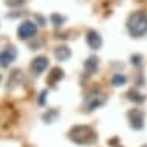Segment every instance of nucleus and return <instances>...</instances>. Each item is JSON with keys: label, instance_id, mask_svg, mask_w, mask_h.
<instances>
[{"label": "nucleus", "instance_id": "f257e3e1", "mask_svg": "<svg viewBox=\"0 0 147 147\" xmlns=\"http://www.w3.org/2000/svg\"><path fill=\"white\" fill-rule=\"evenodd\" d=\"M68 138L79 146H88L93 144L98 140L96 132L90 125H74L68 132Z\"/></svg>", "mask_w": 147, "mask_h": 147}, {"label": "nucleus", "instance_id": "f03ea898", "mask_svg": "<svg viewBox=\"0 0 147 147\" xmlns=\"http://www.w3.org/2000/svg\"><path fill=\"white\" fill-rule=\"evenodd\" d=\"M127 30L130 36L133 37H142L147 34V13L146 11H138L133 13L127 20Z\"/></svg>", "mask_w": 147, "mask_h": 147}, {"label": "nucleus", "instance_id": "7ed1b4c3", "mask_svg": "<svg viewBox=\"0 0 147 147\" xmlns=\"http://www.w3.org/2000/svg\"><path fill=\"white\" fill-rule=\"evenodd\" d=\"M105 102H107L105 93H102V91H91L84 101V109L87 113H91L96 109H99V107H102Z\"/></svg>", "mask_w": 147, "mask_h": 147}, {"label": "nucleus", "instance_id": "20e7f679", "mask_svg": "<svg viewBox=\"0 0 147 147\" xmlns=\"http://www.w3.org/2000/svg\"><path fill=\"white\" fill-rule=\"evenodd\" d=\"M37 33V23L33 20H25L19 25L17 28V36L20 40H28Z\"/></svg>", "mask_w": 147, "mask_h": 147}, {"label": "nucleus", "instance_id": "39448f33", "mask_svg": "<svg viewBox=\"0 0 147 147\" xmlns=\"http://www.w3.org/2000/svg\"><path fill=\"white\" fill-rule=\"evenodd\" d=\"M127 118H129L130 127H132L133 130H142L144 129V113H142L140 109L129 110Z\"/></svg>", "mask_w": 147, "mask_h": 147}, {"label": "nucleus", "instance_id": "423d86ee", "mask_svg": "<svg viewBox=\"0 0 147 147\" xmlns=\"http://www.w3.org/2000/svg\"><path fill=\"white\" fill-rule=\"evenodd\" d=\"M16 57H17V50L14 47H8L6 50H3L0 53V67L2 68H8L16 61Z\"/></svg>", "mask_w": 147, "mask_h": 147}, {"label": "nucleus", "instance_id": "0eeeda50", "mask_svg": "<svg viewBox=\"0 0 147 147\" xmlns=\"http://www.w3.org/2000/svg\"><path fill=\"white\" fill-rule=\"evenodd\" d=\"M48 59L45 56H37L33 59V62H31V70H33V73L36 74H42L43 71L48 68Z\"/></svg>", "mask_w": 147, "mask_h": 147}, {"label": "nucleus", "instance_id": "6e6552de", "mask_svg": "<svg viewBox=\"0 0 147 147\" xmlns=\"http://www.w3.org/2000/svg\"><path fill=\"white\" fill-rule=\"evenodd\" d=\"M87 43H88V47L91 50H99L102 47V37L101 34L98 33V31L94 30H90L88 33H87Z\"/></svg>", "mask_w": 147, "mask_h": 147}, {"label": "nucleus", "instance_id": "1a4fd4ad", "mask_svg": "<svg viewBox=\"0 0 147 147\" xmlns=\"http://www.w3.org/2000/svg\"><path fill=\"white\" fill-rule=\"evenodd\" d=\"M98 65H99V59H98L96 56H90V57L84 62V70H85V73H87V74L96 73Z\"/></svg>", "mask_w": 147, "mask_h": 147}, {"label": "nucleus", "instance_id": "9d476101", "mask_svg": "<svg viewBox=\"0 0 147 147\" xmlns=\"http://www.w3.org/2000/svg\"><path fill=\"white\" fill-rule=\"evenodd\" d=\"M54 56H56L57 61H67V59H70V56H71V50L65 45H61L54 50Z\"/></svg>", "mask_w": 147, "mask_h": 147}, {"label": "nucleus", "instance_id": "9b49d317", "mask_svg": "<svg viewBox=\"0 0 147 147\" xmlns=\"http://www.w3.org/2000/svg\"><path fill=\"white\" fill-rule=\"evenodd\" d=\"M63 78V70L61 68H53L51 70V73H50V76H48V84L50 85H54L57 81H61V79Z\"/></svg>", "mask_w": 147, "mask_h": 147}, {"label": "nucleus", "instance_id": "f8f14e48", "mask_svg": "<svg viewBox=\"0 0 147 147\" xmlns=\"http://www.w3.org/2000/svg\"><path fill=\"white\" fill-rule=\"evenodd\" d=\"M125 82H127V78L124 76V74H113L112 76V85L113 87H122V85H125Z\"/></svg>", "mask_w": 147, "mask_h": 147}, {"label": "nucleus", "instance_id": "ddd939ff", "mask_svg": "<svg viewBox=\"0 0 147 147\" xmlns=\"http://www.w3.org/2000/svg\"><path fill=\"white\" fill-rule=\"evenodd\" d=\"M129 98H130V101H133V102H138V104H141V102H144V99H146V96H144V94H140L136 90H130V91H129Z\"/></svg>", "mask_w": 147, "mask_h": 147}, {"label": "nucleus", "instance_id": "4468645a", "mask_svg": "<svg viewBox=\"0 0 147 147\" xmlns=\"http://www.w3.org/2000/svg\"><path fill=\"white\" fill-rule=\"evenodd\" d=\"M57 116H59V112H57V110H50V112H47L45 115H43L42 119L47 122V124H51V122H53Z\"/></svg>", "mask_w": 147, "mask_h": 147}, {"label": "nucleus", "instance_id": "2eb2a0df", "mask_svg": "<svg viewBox=\"0 0 147 147\" xmlns=\"http://www.w3.org/2000/svg\"><path fill=\"white\" fill-rule=\"evenodd\" d=\"M51 22L56 26H61L62 23L65 22V17H63V16H59V14H51Z\"/></svg>", "mask_w": 147, "mask_h": 147}, {"label": "nucleus", "instance_id": "dca6fc26", "mask_svg": "<svg viewBox=\"0 0 147 147\" xmlns=\"http://www.w3.org/2000/svg\"><path fill=\"white\" fill-rule=\"evenodd\" d=\"M47 96H48V90H43L42 93H40V96H39V101H37V104L39 105H45V99H47Z\"/></svg>", "mask_w": 147, "mask_h": 147}, {"label": "nucleus", "instance_id": "f3484780", "mask_svg": "<svg viewBox=\"0 0 147 147\" xmlns=\"http://www.w3.org/2000/svg\"><path fill=\"white\" fill-rule=\"evenodd\" d=\"M26 0H5V3L8 6H19V5H23Z\"/></svg>", "mask_w": 147, "mask_h": 147}, {"label": "nucleus", "instance_id": "a211bd4d", "mask_svg": "<svg viewBox=\"0 0 147 147\" xmlns=\"http://www.w3.org/2000/svg\"><path fill=\"white\" fill-rule=\"evenodd\" d=\"M141 61H142V57L140 56V54H135V56H132V63H133V65L140 67L141 65Z\"/></svg>", "mask_w": 147, "mask_h": 147}, {"label": "nucleus", "instance_id": "6ab92c4d", "mask_svg": "<svg viewBox=\"0 0 147 147\" xmlns=\"http://www.w3.org/2000/svg\"><path fill=\"white\" fill-rule=\"evenodd\" d=\"M34 19L37 20V23H39L40 26H43V25H45V19H43L40 14H36V16H34Z\"/></svg>", "mask_w": 147, "mask_h": 147}, {"label": "nucleus", "instance_id": "aec40b11", "mask_svg": "<svg viewBox=\"0 0 147 147\" xmlns=\"http://www.w3.org/2000/svg\"><path fill=\"white\" fill-rule=\"evenodd\" d=\"M0 82H2V74H0Z\"/></svg>", "mask_w": 147, "mask_h": 147}, {"label": "nucleus", "instance_id": "412c9836", "mask_svg": "<svg viewBox=\"0 0 147 147\" xmlns=\"http://www.w3.org/2000/svg\"><path fill=\"white\" fill-rule=\"evenodd\" d=\"M142 147H147V144H144V146H142Z\"/></svg>", "mask_w": 147, "mask_h": 147}]
</instances>
